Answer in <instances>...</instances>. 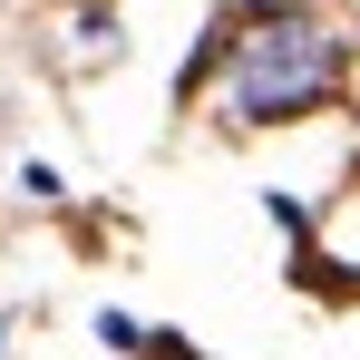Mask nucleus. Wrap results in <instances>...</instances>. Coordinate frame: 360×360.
<instances>
[{"instance_id":"obj_1","label":"nucleus","mask_w":360,"mask_h":360,"mask_svg":"<svg viewBox=\"0 0 360 360\" xmlns=\"http://www.w3.org/2000/svg\"><path fill=\"white\" fill-rule=\"evenodd\" d=\"M331 78H341V39L302 10H273V20H243L224 98H234V117H302L331 98Z\"/></svg>"}]
</instances>
